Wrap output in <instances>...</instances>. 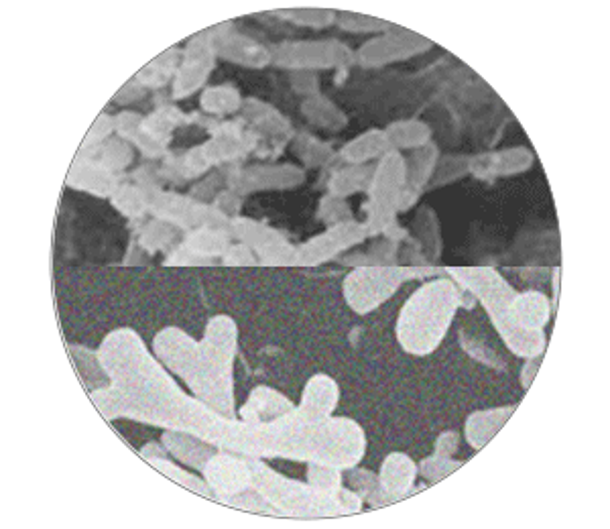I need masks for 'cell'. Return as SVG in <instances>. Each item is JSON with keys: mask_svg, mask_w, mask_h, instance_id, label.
Here are the masks:
<instances>
[{"mask_svg": "<svg viewBox=\"0 0 610 529\" xmlns=\"http://www.w3.org/2000/svg\"><path fill=\"white\" fill-rule=\"evenodd\" d=\"M407 269L399 267H366L354 271L346 279V300L360 314L377 308L399 287Z\"/></svg>", "mask_w": 610, "mask_h": 529, "instance_id": "cell-2", "label": "cell"}, {"mask_svg": "<svg viewBox=\"0 0 610 529\" xmlns=\"http://www.w3.org/2000/svg\"><path fill=\"white\" fill-rule=\"evenodd\" d=\"M417 473V466L403 454H391L381 470V489L391 495H403Z\"/></svg>", "mask_w": 610, "mask_h": 529, "instance_id": "cell-6", "label": "cell"}, {"mask_svg": "<svg viewBox=\"0 0 610 529\" xmlns=\"http://www.w3.org/2000/svg\"><path fill=\"white\" fill-rule=\"evenodd\" d=\"M289 403L279 397L277 393L269 391V389H259L253 393L249 405L242 409V416L249 418V420H257V416H267V418H273V416H279V414H285V411H289Z\"/></svg>", "mask_w": 610, "mask_h": 529, "instance_id": "cell-8", "label": "cell"}, {"mask_svg": "<svg viewBox=\"0 0 610 529\" xmlns=\"http://www.w3.org/2000/svg\"><path fill=\"white\" fill-rule=\"evenodd\" d=\"M310 481L318 487V491H324L328 495H334L340 487V475L332 473V470L324 466H310Z\"/></svg>", "mask_w": 610, "mask_h": 529, "instance_id": "cell-9", "label": "cell"}, {"mask_svg": "<svg viewBox=\"0 0 610 529\" xmlns=\"http://www.w3.org/2000/svg\"><path fill=\"white\" fill-rule=\"evenodd\" d=\"M511 416V409H505V414L501 416V411H488V414H476L470 418L466 436L470 438L474 448L484 446L491 436L503 426V422Z\"/></svg>", "mask_w": 610, "mask_h": 529, "instance_id": "cell-7", "label": "cell"}, {"mask_svg": "<svg viewBox=\"0 0 610 529\" xmlns=\"http://www.w3.org/2000/svg\"><path fill=\"white\" fill-rule=\"evenodd\" d=\"M206 477L218 493L236 495L242 489H247L251 481V473L247 466L240 464L234 458H214L206 466Z\"/></svg>", "mask_w": 610, "mask_h": 529, "instance_id": "cell-5", "label": "cell"}, {"mask_svg": "<svg viewBox=\"0 0 610 529\" xmlns=\"http://www.w3.org/2000/svg\"><path fill=\"white\" fill-rule=\"evenodd\" d=\"M338 401V389L328 377H316L303 393V405L299 409V418L308 424L326 420Z\"/></svg>", "mask_w": 610, "mask_h": 529, "instance_id": "cell-3", "label": "cell"}, {"mask_svg": "<svg viewBox=\"0 0 610 529\" xmlns=\"http://www.w3.org/2000/svg\"><path fill=\"white\" fill-rule=\"evenodd\" d=\"M507 318H509L511 326L525 330V332H533V330H539L547 322L549 304L541 293L529 291V293H523V296L511 300V304L507 308Z\"/></svg>", "mask_w": 610, "mask_h": 529, "instance_id": "cell-4", "label": "cell"}, {"mask_svg": "<svg viewBox=\"0 0 610 529\" xmlns=\"http://www.w3.org/2000/svg\"><path fill=\"white\" fill-rule=\"evenodd\" d=\"M458 304L460 293L452 281L440 279L417 289L401 310L397 324L403 348L413 355L432 352L444 338Z\"/></svg>", "mask_w": 610, "mask_h": 529, "instance_id": "cell-1", "label": "cell"}]
</instances>
